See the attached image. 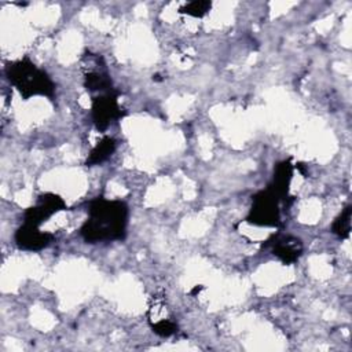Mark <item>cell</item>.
I'll return each instance as SVG.
<instances>
[{
	"label": "cell",
	"mask_w": 352,
	"mask_h": 352,
	"mask_svg": "<svg viewBox=\"0 0 352 352\" xmlns=\"http://www.w3.org/2000/svg\"><path fill=\"white\" fill-rule=\"evenodd\" d=\"M66 204L63 198L54 192H44L37 198L36 205L28 208L23 214V223L40 227L55 213L65 210Z\"/></svg>",
	"instance_id": "cell-5"
},
{
	"label": "cell",
	"mask_w": 352,
	"mask_h": 352,
	"mask_svg": "<svg viewBox=\"0 0 352 352\" xmlns=\"http://www.w3.org/2000/svg\"><path fill=\"white\" fill-rule=\"evenodd\" d=\"M84 87L88 92L94 94H104L109 91H113V81L110 78V74L104 67L89 70L84 76Z\"/></svg>",
	"instance_id": "cell-9"
},
{
	"label": "cell",
	"mask_w": 352,
	"mask_h": 352,
	"mask_svg": "<svg viewBox=\"0 0 352 352\" xmlns=\"http://www.w3.org/2000/svg\"><path fill=\"white\" fill-rule=\"evenodd\" d=\"M6 76L25 100L32 96H45L52 99L55 95V85L50 76L38 69L29 58L7 63Z\"/></svg>",
	"instance_id": "cell-2"
},
{
	"label": "cell",
	"mask_w": 352,
	"mask_h": 352,
	"mask_svg": "<svg viewBox=\"0 0 352 352\" xmlns=\"http://www.w3.org/2000/svg\"><path fill=\"white\" fill-rule=\"evenodd\" d=\"M151 329L160 337H170L177 331V324L169 319H158L151 323Z\"/></svg>",
	"instance_id": "cell-13"
},
{
	"label": "cell",
	"mask_w": 352,
	"mask_h": 352,
	"mask_svg": "<svg viewBox=\"0 0 352 352\" xmlns=\"http://www.w3.org/2000/svg\"><path fill=\"white\" fill-rule=\"evenodd\" d=\"M202 290V286H195L192 290H191V294H195V293H199Z\"/></svg>",
	"instance_id": "cell-14"
},
{
	"label": "cell",
	"mask_w": 352,
	"mask_h": 352,
	"mask_svg": "<svg viewBox=\"0 0 352 352\" xmlns=\"http://www.w3.org/2000/svg\"><path fill=\"white\" fill-rule=\"evenodd\" d=\"M293 168L294 165H292L290 160H283L278 162L274 168L272 182L268 184V187L275 192V195L285 202L289 198V187L293 177Z\"/></svg>",
	"instance_id": "cell-8"
},
{
	"label": "cell",
	"mask_w": 352,
	"mask_h": 352,
	"mask_svg": "<svg viewBox=\"0 0 352 352\" xmlns=\"http://www.w3.org/2000/svg\"><path fill=\"white\" fill-rule=\"evenodd\" d=\"M351 219H352V206H345L341 213L334 219L331 224V232L341 239L349 238L351 234Z\"/></svg>",
	"instance_id": "cell-11"
},
{
	"label": "cell",
	"mask_w": 352,
	"mask_h": 352,
	"mask_svg": "<svg viewBox=\"0 0 352 352\" xmlns=\"http://www.w3.org/2000/svg\"><path fill=\"white\" fill-rule=\"evenodd\" d=\"M126 224L125 202L98 197L88 205V219L80 227V235L88 243L122 241L126 235Z\"/></svg>",
	"instance_id": "cell-1"
},
{
	"label": "cell",
	"mask_w": 352,
	"mask_h": 352,
	"mask_svg": "<svg viewBox=\"0 0 352 352\" xmlns=\"http://www.w3.org/2000/svg\"><path fill=\"white\" fill-rule=\"evenodd\" d=\"M114 150H116V140L110 136L102 138L95 144V147L91 150V153L88 154V157L85 160V165L94 166V165H99V164L104 162L106 160H109L113 155Z\"/></svg>",
	"instance_id": "cell-10"
},
{
	"label": "cell",
	"mask_w": 352,
	"mask_h": 352,
	"mask_svg": "<svg viewBox=\"0 0 352 352\" xmlns=\"http://www.w3.org/2000/svg\"><path fill=\"white\" fill-rule=\"evenodd\" d=\"M15 243L22 250L29 252H38L44 248H47L52 241L54 235L51 232L40 231L38 227L23 223L14 235Z\"/></svg>",
	"instance_id": "cell-7"
},
{
	"label": "cell",
	"mask_w": 352,
	"mask_h": 352,
	"mask_svg": "<svg viewBox=\"0 0 352 352\" xmlns=\"http://www.w3.org/2000/svg\"><path fill=\"white\" fill-rule=\"evenodd\" d=\"M210 7H212V3L208 0H194L180 7L179 12L192 18H202L209 12Z\"/></svg>",
	"instance_id": "cell-12"
},
{
	"label": "cell",
	"mask_w": 352,
	"mask_h": 352,
	"mask_svg": "<svg viewBox=\"0 0 352 352\" xmlns=\"http://www.w3.org/2000/svg\"><path fill=\"white\" fill-rule=\"evenodd\" d=\"M124 116L118 104V92L116 89L99 94L91 98V117L98 131H106L110 124Z\"/></svg>",
	"instance_id": "cell-4"
},
{
	"label": "cell",
	"mask_w": 352,
	"mask_h": 352,
	"mask_svg": "<svg viewBox=\"0 0 352 352\" xmlns=\"http://www.w3.org/2000/svg\"><path fill=\"white\" fill-rule=\"evenodd\" d=\"M263 248H270L272 254L278 257L283 264H293L296 263L300 256L302 254V242L301 239L276 232L271 235L263 245Z\"/></svg>",
	"instance_id": "cell-6"
},
{
	"label": "cell",
	"mask_w": 352,
	"mask_h": 352,
	"mask_svg": "<svg viewBox=\"0 0 352 352\" xmlns=\"http://www.w3.org/2000/svg\"><path fill=\"white\" fill-rule=\"evenodd\" d=\"M282 201L267 186L252 197V206L245 221L258 227H280V209Z\"/></svg>",
	"instance_id": "cell-3"
}]
</instances>
